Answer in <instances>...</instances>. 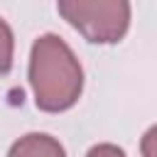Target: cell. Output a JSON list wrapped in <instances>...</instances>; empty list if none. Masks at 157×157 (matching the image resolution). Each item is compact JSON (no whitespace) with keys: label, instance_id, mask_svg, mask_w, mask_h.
<instances>
[{"label":"cell","instance_id":"cell-5","mask_svg":"<svg viewBox=\"0 0 157 157\" xmlns=\"http://www.w3.org/2000/svg\"><path fill=\"white\" fill-rule=\"evenodd\" d=\"M86 157H128V155L123 147H118L113 142H101V145H93L86 152Z\"/></svg>","mask_w":157,"mask_h":157},{"label":"cell","instance_id":"cell-6","mask_svg":"<svg viewBox=\"0 0 157 157\" xmlns=\"http://www.w3.org/2000/svg\"><path fill=\"white\" fill-rule=\"evenodd\" d=\"M140 152H142V157H157V125H152V128L142 135V140H140Z\"/></svg>","mask_w":157,"mask_h":157},{"label":"cell","instance_id":"cell-2","mask_svg":"<svg viewBox=\"0 0 157 157\" xmlns=\"http://www.w3.org/2000/svg\"><path fill=\"white\" fill-rule=\"evenodd\" d=\"M59 15L93 44H115L130 27L128 0H59Z\"/></svg>","mask_w":157,"mask_h":157},{"label":"cell","instance_id":"cell-4","mask_svg":"<svg viewBox=\"0 0 157 157\" xmlns=\"http://www.w3.org/2000/svg\"><path fill=\"white\" fill-rule=\"evenodd\" d=\"M12 59H15V34L10 25L0 17V76H5L12 69Z\"/></svg>","mask_w":157,"mask_h":157},{"label":"cell","instance_id":"cell-1","mask_svg":"<svg viewBox=\"0 0 157 157\" xmlns=\"http://www.w3.org/2000/svg\"><path fill=\"white\" fill-rule=\"evenodd\" d=\"M29 86L34 105L44 113L74 108L83 93V69L74 49L59 34H42L29 52Z\"/></svg>","mask_w":157,"mask_h":157},{"label":"cell","instance_id":"cell-3","mask_svg":"<svg viewBox=\"0 0 157 157\" xmlns=\"http://www.w3.org/2000/svg\"><path fill=\"white\" fill-rule=\"evenodd\" d=\"M7 157H66L64 145L47 132H27L12 142Z\"/></svg>","mask_w":157,"mask_h":157}]
</instances>
